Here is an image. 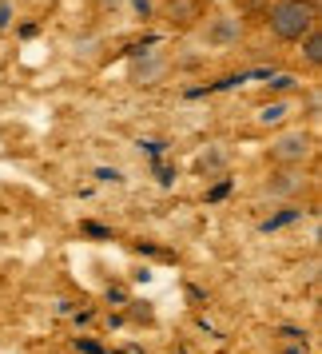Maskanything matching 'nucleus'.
<instances>
[{"mask_svg":"<svg viewBox=\"0 0 322 354\" xmlns=\"http://www.w3.org/2000/svg\"><path fill=\"white\" fill-rule=\"evenodd\" d=\"M267 28L283 44H299L310 28H319V4L314 0H271L267 4Z\"/></svg>","mask_w":322,"mask_h":354,"instance_id":"obj_1","label":"nucleus"},{"mask_svg":"<svg viewBox=\"0 0 322 354\" xmlns=\"http://www.w3.org/2000/svg\"><path fill=\"white\" fill-rule=\"evenodd\" d=\"M319 156V136L303 124H287L271 136L267 144V160L274 167H306V163Z\"/></svg>","mask_w":322,"mask_h":354,"instance_id":"obj_2","label":"nucleus"},{"mask_svg":"<svg viewBox=\"0 0 322 354\" xmlns=\"http://www.w3.org/2000/svg\"><path fill=\"white\" fill-rule=\"evenodd\" d=\"M310 187L306 167H271V176L263 179V195L271 199H299Z\"/></svg>","mask_w":322,"mask_h":354,"instance_id":"obj_3","label":"nucleus"},{"mask_svg":"<svg viewBox=\"0 0 322 354\" xmlns=\"http://www.w3.org/2000/svg\"><path fill=\"white\" fill-rule=\"evenodd\" d=\"M243 40V20L231 17V12H219L203 24V44L207 48H235Z\"/></svg>","mask_w":322,"mask_h":354,"instance_id":"obj_4","label":"nucleus"},{"mask_svg":"<svg viewBox=\"0 0 322 354\" xmlns=\"http://www.w3.org/2000/svg\"><path fill=\"white\" fill-rule=\"evenodd\" d=\"M299 108H303V104H299V100L294 96H287V100H271V104H263V108H258V115H255V124L258 128H287L290 120H294V115H299Z\"/></svg>","mask_w":322,"mask_h":354,"instance_id":"obj_5","label":"nucleus"},{"mask_svg":"<svg viewBox=\"0 0 322 354\" xmlns=\"http://www.w3.org/2000/svg\"><path fill=\"white\" fill-rule=\"evenodd\" d=\"M167 60H163V56H147L144 64L135 68V84H140V88H155V84L163 80V76H167Z\"/></svg>","mask_w":322,"mask_h":354,"instance_id":"obj_6","label":"nucleus"},{"mask_svg":"<svg viewBox=\"0 0 322 354\" xmlns=\"http://www.w3.org/2000/svg\"><path fill=\"white\" fill-rule=\"evenodd\" d=\"M299 48H303V60L310 68H319L322 64V28H310V32L299 40Z\"/></svg>","mask_w":322,"mask_h":354,"instance_id":"obj_7","label":"nucleus"},{"mask_svg":"<svg viewBox=\"0 0 322 354\" xmlns=\"http://www.w3.org/2000/svg\"><path fill=\"white\" fill-rule=\"evenodd\" d=\"M100 4H108V0H100ZM112 4H115V0H112Z\"/></svg>","mask_w":322,"mask_h":354,"instance_id":"obj_8","label":"nucleus"}]
</instances>
